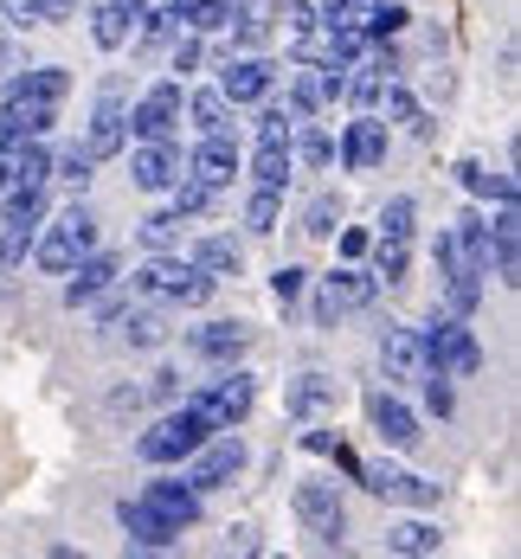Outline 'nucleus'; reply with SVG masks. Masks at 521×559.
<instances>
[{"label": "nucleus", "instance_id": "nucleus-1", "mask_svg": "<svg viewBox=\"0 0 521 559\" xmlns=\"http://www.w3.org/2000/svg\"><path fill=\"white\" fill-rule=\"evenodd\" d=\"M84 251H97V219H91V206H84V200H71V206L58 213V225L39 238V271L71 277V264H78Z\"/></svg>", "mask_w": 521, "mask_h": 559}, {"label": "nucleus", "instance_id": "nucleus-2", "mask_svg": "<svg viewBox=\"0 0 521 559\" xmlns=\"http://www.w3.org/2000/svg\"><path fill=\"white\" fill-rule=\"evenodd\" d=\"M206 438H213V425H206L193 405H180V412H168L155 431H142V444L135 450H142V463H187Z\"/></svg>", "mask_w": 521, "mask_h": 559}, {"label": "nucleus", "instance_id": "nucleus-3", "mask_svg": "<svg viewBox=\"0 0 521 559\" xmlns=\"http://www.w3.org/2000/svg\"><path fill=\"white\" fill-rule=\"evenodd\" d=\"M135 283H142V296H162V302H180V309H200L220 277H206L200 264H180V258H162V251H155V264H149Z\"/></svg>", "mask_w": 521, "mask_h": 559}, {"label": "nucleus", "instance_id": "nucleus-4", "mask_svg": "<svg viewBox=\"0 0 521 559\" xmlns=\"http://www.w3.org/2000/svg\"><path fill=\"white\" fill-rule=\"evenodd\" d=\"M374 289H380V283L367 277V271H354V264H347V271H329V277L316 283V322L335 329L342 316H354V309L374 302Z\"/></svg>", "mask_w": 521, "mask_h": 559}, {"label": "nucleus", "instance_id": "nucleus-5", "mask_svg": "<svg viewBox=\"0 0 521 559\" xmlns=\"http://www.w3.org/2000/svg\"><path fill=\"white\" fill-rule=\"evenodd\" d=\"M258 405V386H251V373H226V380H213L206 392H193V412L213 425V431H232V425H245V412Z\"/></svg>", "mask_w": 521, "mask_h": 559}, {"label": "nucleus", "instance_id": "nucleus-6", "mask_svg": "<svg viewBox=\"0 0 521 559\" xmlns=\"http://www.w3.org/2000/svg\"><path fill=\"white\" fill-rule=\"evenodd\" d=\"M296 521H303V534H316V547H342L347 534V508L329 483H303L296 489Z\"/></svg>", "mask_w": 521, "mask_h": 559}, {"label": "nucleus", "instance_id": "nucleus-7", "mask_svg": "<svg viewBox=\"0 0 521 559\" xmlns=\"http://www.w3.org/2000/svg\"><path fill=\"white\" fill-rule=\"evenodd\" d=\"M180 84H155V91H142L135 97V110H129V135L135 142H174V129H180Z\"/></svg>", "mask_w": 521, "mask_h": 559}, {"label": "nucleus", "instance_id": "nucleus-8", "mask_svg": "<svg viewBox=\"0 0 521 559\" xmlns=\"http://www.w3.org/2000/svg\"><path fill=\"white\" fill-rule=\"evenodd\" d=\"M425 367L431 373H476L483 367V347H476V335L470 329H458V322H438L431 335H425Z\"/></svg>", "mask_w": 521, "mask_h": 559}, {"label": "nucleus", "instance_id": "nucleus-9", "mask_svg": "<svg viewBox=\"0 0 521 559\" xmlns=\"http://www.w3.org/2000/svg\"><path fill=\"white\" fill-rule=\"evenodd\" d=\"M238 469H245V444H238V438H206V444L193 450V469H187V483L206 496V489L232 483Z\"/></svg>", "mask_w": 521, "mask_h": 559}, {"label": "nucleus", "instance_id": "nucleus-10", "mask_svg": "<svg viewBox=\"0 0 521 559\" xmlns=\"http://www.w3.org/2000/svg\"><path fill=\"white\" fill-rule=\"evenodd\" d=\"M360 483H367L380 502L438 508V483H425V476H412V469H393V463H380V469H360Z\"/></svg>", "mask_w": 521, "mask_h": 559}, {"label": "nucleus", "instance_id": "nucleus-11", "mask_svg": "<svg viewBox=\"0 0 521 559\" xmlns=\"http://www.w3.org/2000/svg\"><path fill=\"white\" fill-rule=\"evenodd\" d=\"M271 84H277V64H271V58H232L226 78H220V97H226L232 110H238V104H264Z\"/></svg>", "mask_w": 521, "mask_h": 559}, {"label": "nucleus", "instance_id": "nucleus-12", "mask_svg": "<svg viewBox=\"0 0 521 559\" xmlns=\"http://www.w3.org/2000/svg\"><path fill=\"white\" fill-rule=\"evenodd\" d=\"M232 174H238V142H232V135H206V142L187 155V180H200L206 193L232 187Z\"/></svg>", "mask_w": 521, "mask_h": 559}, {"label": "nucleus", "instance_id": "nucleus-13", "mask_svg": "<svg viewBox=\"0 0 521 559\" xmlns=\"http://www.w3.org/2000/svg\"><path fill=\"white\" fill-rule=\"evenodd\" d=\"M380 367H387V380H400V386L425 380V373H431V367H425V335H418V329H387V335H380Z\"/></svg>", "mask_w": 521, "mask_h": 559}, {"label": "nucleus", "instance_id": "nucleus-14", "mask_svg": "<svg viewBox=\"0 0 521 559\" xmlns=\"http://www.w3.org/2000/svg\"><path fill=\"white\" fill-rule=\"evenodd\" d=\"M71 271H78V277L64 283V302H71V309H84V302H97V296L122 277V258H116V251H84Z\"/></svg>", "mask_w": 521, "mask_h": 559}, {"label": "nucleus", "instance_id": "nucleus-15", "mask_svg": "<svg viewBox=\"0 0 521 559\" xmlns=\"http://www.w3.org/2000/svg\"><path fill=\"white\" fill-rule=\"evenodd\" d=\"M129 174H135V187H142V193H168L174 180L187 174V162H180V148H174V142H142V148H135V162H129Z\"/></svg>", "mask_w": 521, "mask_h": 559}, {"label": "nucleus", "instance_id": "nucleus-16", "mask_svg": "<svg viewBox=\"0 0 521 559\" xmlns=\"http://www.w3.org/2000/svg\"><path fill=\"white\" fill-rule=\"evenodd\" d=\"M122 135H129V110H122V97H116V84L104 91V104L91 116V135H84V155L91 162H110L116 148H122Z\"/></svg>", "mask_w": 521, "mask_h": 559}, {"label": "nucleus", "instance_id": "nucleus-17", "mask_svg": "<svg viewBox=\"0 0 521 559\" xmlns=\"http://www.w3.org/2000/svg\"><path fill=\"white\" fill-rule=\"evenodd\" d=\"M116 521H122V534H129L135 547H174V540H180V527H174V521L162 514V508H149L142 496L116 508Z\"/></svg>", "mask_w": 521, "mask_h": 559}, {"label": "nucleus", "instance_id": "nucleus-18", "mask_svg": "<svg viewBox=\"0 0 521 559\" xmlns=\"http://www.w3.org/2000/svg\"><path fill=\"white\" fill-rule=\"evenodd\" d=\"M142 13H149V0H104V7H97V26H91V39H97L104 52H122V46L135 39Z\"/></svg>", "mask_w": 521, "mask_h": 559}, {"label": "nucleus", "instance_id": "nucleus-19", "mask_svg": "<svg viewBox=\"0 0 521 559\" xmlns=\"http://www.w3.org/2000/svg\"><path fill=\"white\" fill-rule=\"evenodd\" d=\"M187 347H193L200 360H213V367H232V360L251 347V329H245V322H206V329L187 335Z\"/></svg>", "mask_w": 521, "mask_h": 559}, {"label": "nucleus", "instance_id": "nucleus-20", "mask_svg": "<svg viewBox=\"0 0 521 559\" xmlns=\"http://www.w3.org/2000/svg\"><path fill=\"white\" fill-rule=\"evenodd\" d=\"M342 162H347L354 174L380 168V162H387V122H374V116L347 122V135H342Z\"/></svg>", "mask_w": 521, "mask_h": 559}, {"label": "nucleus", "instance_id": "nucleus-21", "mask_svg": "<svg viewBox=\"0 0 521 559\" xmlns=\"http://www.w3.org/2000/svg\"><path fill=\"white\" fill-rule=\"evenodd\" d=\"M374 431H380V444H393V450H412L418 444V418H412V405H400L393 392H374Z\"/></svg>", "mask_w": 521, "mask_h": 559}, {"label": "nucleus", "instance_id": "nucleus-22", "mask_svg": "<svg viewBox=\"0 0 521 559\" xmlns=\"http://www.w3.org/2000/svg\"><path fill=\"white\" fill-rule=\"evenodd\" d=\"M516 245H521V219H516V200H502V213H496V225H489V271H496V277H502V283H516V271H521Z\"/></svg>", "mask_w": 521, "mask_h": 559}, {"label": "nucleus", "instance_id": "nucleus-23", "mask_svg": "<svg viewBox=\"0 0 521 559\" xmlns=\"http://www.w3.org/2000/svg\"><path fill=\"white\" fill-rule=\"evenodd\" d=\"M52 104H26V97H7L0 104V142H33V135H46L52 129Z\"/></svg>", "mask_w": 521, "mask_h": 559}, {"label": "nucleus", "instance_id": "nucleus-24", "mask_svg": "<svg viewBox=\"0 0 521 559\" xmlns=\"http://www.w3.org/2000/svg\"><path fill=\"white\" fill-rule=\"evenodd\" d=\"M64 91H71V71H58V64H33V71H20L13 84H7V97H26V104H64Z\"/></svg>", "mask_w": 521, "mask_h": 559}, {"label": "nucleus", "instance_id": "nucleus-25", "mask_svg": "<svg viewBox=\"0 0 521 559\" xmlns=\"http://www.w3.org/2000/svg\"><path fill=\"white\" fill-rule=\"evenodd\" d=\"M142 502L162 508L174 527H193V521H200V489H193V483H149Z\"/></svg>", "mask_w": 521, "mask_h": 559}, {"label": "nucleus", "instance_id": "nucleus-26", "mask_svg": "<svg viewBox=\"0 0 521 559\" xmlns=\"http://www.w3.org/2000/svg\"><path fill=\"white\" fill-rule=\"evenodd\" d=\"M451 238H458L463 264H470L476 277H489V219H476V213H463V219L451 225Z\"/></svg>", "mask_w": 521, "mask_h": 559}, {"label": "nucleus", "instance_id": "nucleus-27", "mask_svg": "<svg viewBox=\"0 0 521 559\" xmlns=\"http://www.w3.org/2000/svg\"><path fill=\"white\" fill-rule=\"evenodd\" d=\"M180 110L200 122V135H232V104L220 97V91H193Z\"/></svg>", "mask_w": 521, "mask_h": 559}, {"label": "nucleus", "instance_id": "nucleus-28", "mask_svg": "<svg viewBox=\"0 0 521 559\" xmlns=\"http://www.w3.org/2000/svg\"><path fill=\"white\" fill-rule=\"evenodd\" d=\"M405 264H412V238L380 231V238H374V283H400Z\"/></svg>", "mask_w": 521, "mask_h": 559}, {"label": "nucleus", "instance_id": "nucleus-29", "mask_svg": "<svg viewBox=\"0 0 521 559\" xmlns=\"http://www.w3.org/2000/svg\"><path fill=\"white\" fill-rule=\"evenodd\" d=\"M251 180L284 193V180H289V142H258V148H251Z\"/></svg>", "mask_w": 521, "mask_h": 559}, {"label": "nucleus", "instance_id": "nucleus-30", "mask_svg": "<svg viewBox=\"0 0 521 559\" xmlns=\"http://www.w3.org/2000/svg\"><path fill=\"white\" fill-rule=\"evenodd\" d=\"M46 213V187H7V231H33Z\"/></svg>", "mask_w": 521, "mask_h": 559}, {"label": "nucleus", "instance_id": "nucleus-31", "mask_svg": "<svg viewBox=\"0 0 521 559\" xmlns=\"http://www.w3.org/2000/svg\"><path fill=\"white\" fill-rule=\"evenodd\" d=\"M193 264H200L206 277H238V264H245V258H238V245H232V238H200V245H193Z\"/></svg>", "mask_w": 521, "mask_h": 559}, {"label": "nucleus", "instance_id": "nucleus-32", "mask_svg": "<svg viewBox=\"0 0 521 559\" xmlns=\"http://www.w3.org/2000/svg\"><path fill=\"white\" fill-rule=\"evenodd\" d=\"M374 104H380V110L393 116V122H412V129H418V135H425V129H431V122H425V116H418V104H412V91H405L400 78H380V97H374Z\"/></svg>", "mask_w": 521, "mask_h": 559}, {"label": "nucleus", "instance_id": "nucleus-33", "mask_svg": "<svg viewBox=\"0 0 521 559\" xmlns=\"http://www.w3.org/2000/svg\"><path fill=\"white\" fill-rule=\"evenodd\" d=\"M438 540H445V534H438L431 521H400V527H387V547H393V554H438Z\"/></svg>", "mask_w": 521, "mask_h": 559}, {"label": "nucleus", "instance_id": "nucleus-34", "mask_svg": "<svg viewBox=\"0 0 521 559\" xmlns=\"http://www.w3.org/2000/svg\"><path fill=\"white\" fill-rule=\"evenodd\" d=\"M458 174H463V187H470L476 200H496V206H502V200H516V180H509V174H489L483 162H463Z\"/></svg>", "mask_w": 521, "mask_h": 559}, {"label": "nucleus", "instance_id": "nucleus-35", "mask_svg": "<svg viewBox=\"0 0 521 559\" xmlns=\"http://www.w3.org/2000/svg\"><path fill=\"white\" fill-rule=\"evenodd\" d=\"M322 405H335V380L303 373V380L289 386V412H296V418H309V412H322Z\"/></svg>", "mask_w": 521, "mask_h": 559}, {"label": "nucleus", "instance_id": "nucleus-36", "mask_svg": "<svg viewBox=\"0 0 521 559\" xmlns=\"http://www.w3.org/2000/svg\"><path fill=\"white\" fill-rule=\"evenodd\" d=\"M322 104H329V78H322V71H303V78L289 84V116L303 122V116H316Z\"/></svg>", "mask_w": 521, "mask_h": 559}, {"label": "nucleus", "instance_id": "nucleus-37", "mask_svg": "<svg viewBox=\"0 0 521 559\" xmlns=\"http://www.w3.org/2000/svg\"><path fill=\"white\" fill-rule=\"evenodd\" d=\"M289 162H309V168H329V162H335V142H329L322 129H296V142H289Z\"/></svg>", "mask_w": 521, "mask_h": 559}, {"label": "nucleus", "instance_id": "nucleus-38", "mask_svg": "<svg viewBox=\"0 0 521 559\" xmlns=\"http://www.w3.org/2000/svg\"><path fill=\"white\" fill-rule=\"evenodd\" d=\"M277 213H284L277 187H258V193L245 200V225H251V231H277Z\"/></svg>", "mask_w": 521, "mask_h": 559}, {"label": "nucleus", "instance_id": "nucleus-39", "mask_svg": "<svg viewBox=\"0 0 521 559\" xmlns=\"http://www.w3.org/2000/svg\"><path fill=\"white\" fill-rule=\"evenodd\" d=\"M335 225H342V200H335V193L309 200V213H303V231H309V238H329Z\"/></svg>", "mask_w": 521, "mask_h": 559}, {"label": "nucleus", "instance_id": "nucleus-40", "mask_svg": "<svg viewBox=\"0 0 521 559\" xmlns=\"http://www.w3.org/2000/svg\"><path fill=\"white\" fill-rule=\"evenodd\" d=\"M142 245H149V251H174V245H180V213H155V219H142Z\"/></svg>", "mask_w": 521, "mask_h": 559}, {"label": "nucleus", "instance_id": "nucleus-41", "mask_svg": "<svg viewBox=\"0 0 521 559\" xmlns=\"http://www.w3.org/2000/svg\"><path fill=\"white\" fill-rule=\"evenodd\" d=\"M277 13H284L289 39H303V33H316V26H322V20H316V7H309V0H284V7H277Z\"/></svg>", "mask_w": 521, "mask_h": 559}, {"label": "nucleus", "instance_id": "nucleus-42", "mask_svg": "<svg viewBox=\"0 0 521 559\" xmlns=\"http://www.w3.org/2000/svg\"><path fill=\"white\" fill-rule=\"evenodd\" d=\"M303 283H309V271H296V264H284V271H277V277H271V296H277V302H296V296H303Z\"/></svg>", "mask_w": 521, "mask_h": 559}, {"label": "nucleus", "instance_id": "nucleus-43", "mask_svg": "<svg viewBox=\"0 0 521 559\" xmlns=\"http://www.w3.org/2000/svg\"><path fill=\"white\" fill-rule=\"evenodd\" d=\"M91 174H97V162H91V155H84V148H71V155H64V162H58V180H71V187H84V180H91Z\"/></svg>", "mask_w": 521, "mask_h": 559}, {"label": "nucleus", "instance_id": "nucleus-44", "mask_svg": "<svg viewBox=\"0 0 521 559\" xmlns=\"http://www.w3.org/2000/svg\"><path fill=\"white\" fill-rule=\"evenodd\" d=\"M289 122H296L289 110H264L258 116V142H289Z\"/></svg>", "mask_w": 521, "mask_h": 559}, {"label": "nucleus", "instance_id": "nucleus-45", "mask_svg": "<svg viewBox=\"0 0 521 559\" xmlns=\"http://www.w3.org/2000/svg\"><path fill=\"white\" fill-rule=\"evenodd\" d=\"M380 231H393V238H412V200H393V206L380 213Z\"/></svg>", "mask_w": 521, "mask_h": 559}, {"label": "nucleus", "instance_id": "nucleus-46", "mask_svg": "<svg viewBox=\"0 0 521 559\" xmlns=\"http://www.w3.org/2000/svg\"><path fill=\"white\" fill-rule=\"evenodd\" d=\"M425 405H431L438 418H451V405H458V399H451V386H445V373H438V380L425 373Z\"/></svg>", "mask_w": 521, "mask_h": 559}, {"label": "nucleus", "instance_id": "nucleus-47", "mask_svg": "<svg viewBox=\"0 0 521 559\" xmlns=\"http://www.w3.org/2000/svg\"><path fill=\"white\" fill-rule=\"evenodd\" d=\"M200 64V33L193 39H174V71H193Z\"/></svg>", "mask_w": 521, "mask_h": 559}, {"label": "nucleus", "instance_id": "nucleus-48", "mask_svg": "<svg viewBox=\"0 0 521 559\" xmlns=\"http://www.w3.org/2000/svg\"><path fill=\"white\" fill-rule=\"evenodd\" d=\"M0 13H13V20H20V26H39V20H46V13H39V7H33V0H0Z\"/></svg>", "mask_w": 521, "mask_h": 559}, {"label": "nucleus", "instance_id": "nucleus-49", "mask_svg": "<svg viewBox=\"0 0 521 559\" xmlns=\"http://www.w3.org/2000/svg\"><path fill=\"white\" fill-rule=\"evenodd\" d=\"M13 187V142H0V193Z\"/></svg>", "mask_w": 521, "mask_h": 559}, {"label": "nucleus", "instance_id": "nucleus-50", "mask_svg": "<svg viewBox=\"0 0 521 559\" xmlns=\"http://www.w3.org/2000/svg\"><path fill=\"white\" fill-rule=\"evenodd\" d=\"M33 7H39L46 20H64V13H71V0H33Z\"/></svg>", "mask_w": 521, "mask_h": 559}, {"label": "nucleus", "instance_id": "nucleus-51", "mask_svg": "<svg viewBox=\"0 0 521 559\" xmlns=\"http://www.w3.org/2000/svg\"><path fill=\"white\" fill-rule=\"evenodd\" d=\"M193 7H206V0H174V13H193Z\"/></svg>", "mask_w": 521, "mask_h": 559}]
</instances>
